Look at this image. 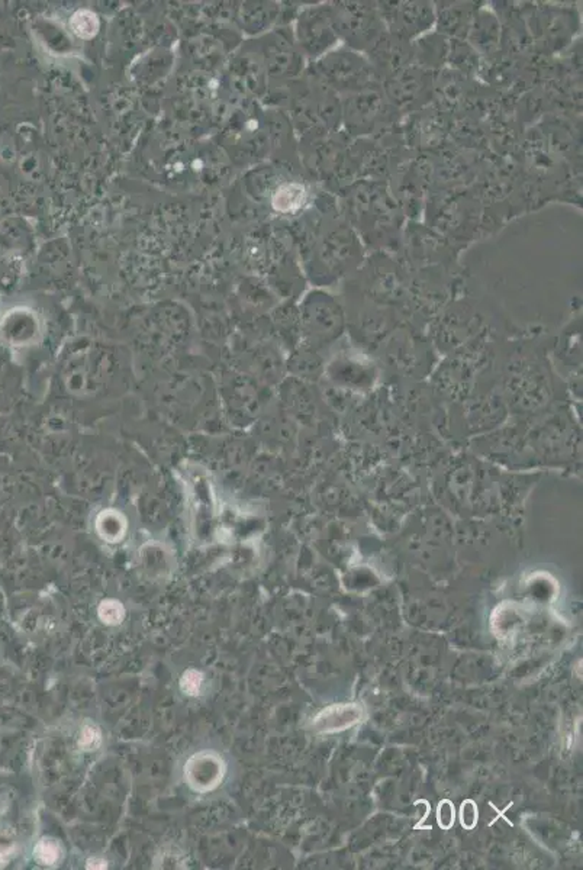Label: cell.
Segmentation results:
<instances>
[{"mask_svg":"<svg viewBox=\"0 0 583 870\" xmlns=\"http://www.w3.org/2000/svg\"><path fill=\"white\" fill-rule=\"evenodd\" d=\"M224 776V766L219 757L202 753L189 760L185 768V777L194 791L206 792L214 789Z\"/></svg>","mask_w":583,"mask_h":870,"instance_id":"obj_1","label":"cell"},{"mask_svg":"<svg viewBox=\"0 0 583 870\" xmlns=\"http://www.w3.org/2000/svg\"><path fill=\"white\" fill-rule=\"evenodd\" d=\"M70 26H72V31L77 35L79 38L89 40V38H93L99 31V20L93 12L83 9V10H77L72 16V20H70Z\"/></svg>","mask_w":583,"mask_h":870,"instance_id":"obj_2","label":"cell"},{"mask_svg":"<svg viewBox=\"0 0 583 870\" xmlns=\"http://www.w3.org/2000/svg\"><path fill=\"white\" fill-rule=\"evenodd\" d=\"M304 202V189L297 185H286L274 194L273 203L277 210L289 212L299 208Z\"/></svg>","mask_w":583,"mask_h":870,"instance_id":"obj_3","label":"cell"},{"mask_svg":"<svg viewBox=\"0 0 583 870\" xmlns=\"http://www.w3.org/2000/svg\"><path fill=\"white\" fill-rule=\"evenodd\" d=\"M33 856L45 866L54 864L60 859V846L52 839H42L33 848Z\"/></svg>","mask_w":583,"mask_h":870,"instance_id":"obj_4","label":"cell"},{"mask_svg":"<svg viewBox=\"0 0 583 870\" xmlns=\"http://www.w3.org/2000/svg\"><path fill=\"white\" fill-rule=\"evenodd\" d=\"M99 616L104 624L115 626L122 623L123 616H125V611H123V607L119 602L106 600L102 602V605L99 607Z\"/></svg>","mask_w":583,"mask_h":870,"instance_id":"obj_5","label":"cell"},{"mask_svg":"<svg viewBox=\"0 0 583 870\" xmlns=\"http://www.w3.org/2000/svg\"><path fill=\"white\" fill-rule=\"evenodd\" d=\"M456 820V811H454V805L449 799H444L438 804L437 808V823L438 825L443 830H450L454 824Z\"/></svg>","mask_w":583,"mask_h":870,"instance_id":"obj_6","label":"cell"},{"mask_svg":"<svg viewBox=\"0 0 583 870\" xmlns=\"http://www.w3.org/2000/svg\"><path fill=\"white\" fill-rule=\"evenodd\" d=\"M202 682H203L202 673L198 671V670L190 669V670H187L183 674L180 686H182L185 694H187V695H198L199 690H201V686H202Z\"/></svg>","mask_w":583,"mask_h":870,"instance_id":"obj_7","label":"cell"},{"mask_svg":"<svg viewBox=\"0 0 583 870\" xmlns=\"http://www.w3.org/2000/svg\"><path fill=\"white\" fill-rule=\"evenodd\" d=\"M478 816H479L478 805H476L472 801V799H466V801L460 807V823H462V825L466 830L474 828V825L478 824Z\"/></svg>","mask_w":583,"mask_h":870,"instance_id":"obj_8","label":"cell"},{"mask_svg":"<svg viewBox=\"0 0 583 870\" xmlns=\"http://www.w3.org/2000/svg\"><path fill=\"white\" fill-rule=\"evenodd\" d=\"M100 743V731L95 724H89L83 728L80 745L84 750H95Z\"/></svg>","mask_w":583,"mask_h":870,"instance_id":"obj_9","label":"cell"}]
</instances>
